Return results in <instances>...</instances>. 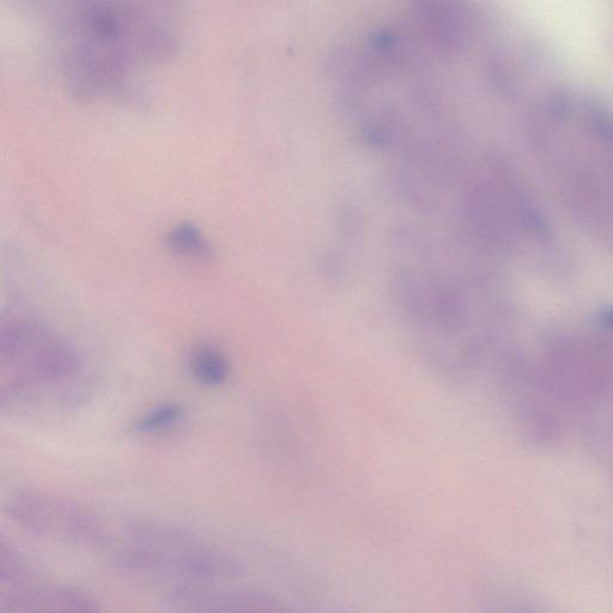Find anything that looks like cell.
<instances>
[{"label": "cell", "mask_w": 613, "mask_h": 613, "mask_svg": "<svg viewBox=\"0 0 613 613\" xmlns=\"http://www.w3.org/2000/svg\"><path fill=\"white\" fill-rule=\"evenodd\" d=\"M0 410L33 408L45 390L74 384L82 373L80 355L45 321L14 314L0 326Z\"/></svg>", "instance_id": "cell-1"}, {"label": "cell", "mask_w": 613, "mask_h": 613, "mask_svg": "<svg viewBox=\"0 0 613 613\" xmlns=\"http://www.w3.org/2000/svg\"><path fill=\"white\" fill-rule=\"evenodd\" d=\"M119 562L132 573L174 579L178 586L217 584L244 575L241 563L227 552L185 528L160 521L126 525Z\"/></svg>", "instance_id": "cell-2"}, {"label": "cell", "mask_w": 613, "mask_h": 613, "mask_svg": "<svg viewBox=\"0 0 613 613\" xmlns=\"http://www.w3.org/2000/svg\"><path fill=\"white\" fill-rule=\"evenodd\" d=\"M3 512L12 524L36 537L83 548L109 542L102 520L81 503L46 491L20 488L11 493Z\"/></svg>", "instance_id": "cell-3"}, {"label": "cell", "mask_w": 613, "mask_h": 613, "mask_svg": "<svg viewBox=\"0 0 613 613\" xmlns=\"http://www.w3.org/2000/svg\"><path fill=\"white\" fill-rule=\"evenodd\" d=\"M216 584L180 585L168 593L166 604L175 612L223 613L277 611V600L252 590H228Z\"/></svg>", "instance_id": "cell-4"}, {"label": "cell", "mask_w": 613, "mask_h": 613, "mask_svg": "<svg viewBox=\"0 0 613 613\" xmlns=\"http://www.w3.org/2000/svg\"><path fill=\"white\" fill-rule=\"evenodd\" d=\"M101 611L90 593L69 585L33 581L0 591V613H91Z\"/></svg>", "instance_id": "cell-5"}, {"label": "cell", "mask_w": 613, "mask_h": 613, "mask_svg": "<svg viewBox=\"0 0 613 613\" xmlns=\"http://www.w3.org/2000/svg\"><path fill=\"white\" fill-rule=\"evenodd\" d=\"M424 28L443 47L457 50L469 44L475 16L466 0H421Z\"/></svg>", "instance_id": "cell-6"}, {"label": "cell", "mask_w": 613, "mask_h": 613, "mask_svg": "<svg viewBox=\"0 0 613 613\" xmlns=\"http://www.w3.org/2000/svg\"><path fill=\"white\" fill-rule=\"evenodd\" d=\"M165 246L175 257L194 263H209L215 256L214 247L202 229L190 221L174 224L165 235Z\"/></svg>", "instance_id": "cell-7"}, {"label": "cell", "mask_w": 613, "mask_h": 613, "mask_svg": "<svg viewBox=\"0 0 613 613\" xmlns=\"http://www.w3.org/2000/svg\"><path fill=\"white\" fill-rule=\"evenodd\" d=\"M188 369L200 385L220 387L229 380L232 364L222 349L211 344L199 345L188 358Z\"/></svg>", "instance_id": "cell-8"}, {"label": "cell", "mask_w": 613, "mask_h": 613, "mask_svg": "<svg viewBox=\"0 0 613 613\" xmlns=\"http://www.w3.org/2000/svg\"><path fill=\"white\" fill-rule=\"evenodd\" d=\"M35 574L20 550L0 538V590H12L35 581Z\"/></svg>", "instance_id": "cell-9"}, {"label": "cell", "mask_w": 613, "mask_h": 613, "mask_svg": "<svg viewBox=\"0 0 613 613\" xmlns=\"http://www.w3.org/2000/svg\"><path fill=\"white\" fill-rule=\"evenodd\" d=\"M185 408L179 403H165L151 409L133 423L132 432L137 435H153L167 430L182 420Z\"/></svg>", "instance_id": "cell-10"}]
</instances>
